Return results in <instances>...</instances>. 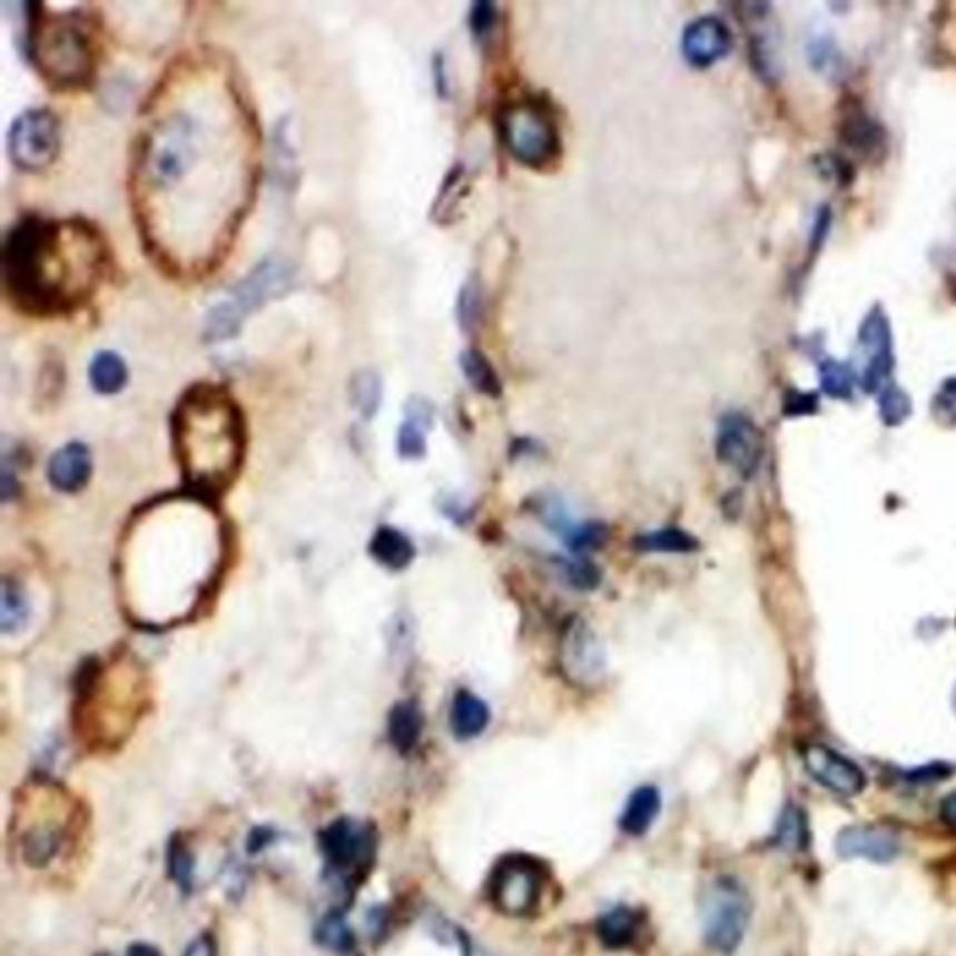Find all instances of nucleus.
Masks as SVG:
<instances>
[{
	"label": "nucleus",
	"mask_w": 956,
	"mask_h": 956,
	"mask_svg": "<svg viewBox=\"0 0 956 956\" xmlns=\"http://www.w3.org/2000/svg\"><path fill=\"white\" fill-rule=\"evenodd\" d=\"M858 343L867 357L859 383L865 393H880L895 368L891 324L880 305H875L865 314L859 325Z\"/></svg>",
	"instance_id": "f8f14e48"
},
{
	"label": "nucleus",
	"mask_w": 956,
	"mask_h": 956,
	"mask_svg": "<svg viewBox=\"0 0 956 956\" xmlns=\"http://www.w3.org/2000/svg\"><path fill=\"white\" fill-rule=\"evenodd\" d=\"M92 471V460L82 443H70L55 453L49 462V481L62 492H77L87 484Z\"/></svg>",
	"instance_id": "a211bd4d"
},
{
	"label": "nucleus",
	"mask_w": 956,
	"mask_h": 956,
	"mask_svg": "<svg viewBox=\"0 0 956 956\" xmlns=\"http://www.w3.org/2000/svg\"><path fill=\"white\" fill-rule=\"evenodd\" d=\"M777 840L789 850H804L809 842L806 815L796 806H789L782 811L777 824Z\"/></svg>",
	"instance_id": "7c9ffc66"
},
{
	"label": "nucleus",
	"mask_w": 956,
	"mask_h": 956,
	"mask_svg": "<svg viewBox=\"0 0 956 956\" xmlns=\"http://www.w3.org/2000/svg\"><path fill=\"white\" fill-rule=\"evenodd\" d=\"M29 619V605L21 591L16 585L7 583L2 591V630L4 632H18L27 624Z\"/></svg>",
	"instance_id": "f704fd0d"
},
{
	"label": "nucleus",
	"mask_w": 956,
	"mask_h": 956,
	"mask_svg": "<svg viewBox=\"0 0 956 956\" xmlns=\"http://www.w3.org/2000/svg\"><path fill=\"white\" fill-rule=\"evenodd\" d=\"M110 253L90 220L24 215L4 236L2 283L29 316H60L82 307L107 278Z\"/></svg>",
	"instance_id": "f257e3e1"
},
{
	"label": "nucleus",
	"mask_w": 956,
	"mask_h": 956,
	"mask_svg": "<svg viewBox=\"0 0 956 956\" xmlns=\"http://www.w3.org/2000/svg\"><path fill=\"white\" fill-rule=\"evenodd\" d=\"M878 410H880L881 423L887 426H900L906 418L910 417L914 406L906 391L897 385H886L878 393Z\"/></svg>",
	"instance_id": "2f4dec72"
},
{
	"label": "nucleus",
	"mask_w": 956,
	"mask_h": 956,
	"mask_svg": "<svg viewBox=\"0 0 956 956\" xmlns=\"http://www.w3.org/2000/svg\"><path fill=\"white\" fill-rule=\"evenodd\" d=\"M460 366L464 371L465 380L479 393L493 396V398L501 395V382H499L497 374H495L493 366L490 365V361L481 352H476V349L464 352L462 357H460Z\"/></svg>",
	"instance_id": "cd10ccee"
},
{
	"label": "nucleus",
	"mask_w": 956,
	"mask_h": 956,
	"mask_svg": "<svg viewBox=\"0 0 956 956\" xmlns=\"http://www.w3.org/2000/svg\"><path fill=\"white\" fill-rule=\"evenodd\" d=\"M840 139L859 156H878L884 150V131L859 107H850L840 122Z\"/></svg>",
	"instance_id": "6ab92c4d"
},
{
	"label": "nucleus",
	"mask_w": 956,
	"mask_h": 956,
	"mask_svg": "<svg viewBox=\"0 0 956 956\" xmlns=\"http://www.w3.org/2000/svg\"><path fill=\"white\" fill-rule=\"evenodd\" d=\"M660 811V790L652 785H643V787L633 790L628 798L627 806L622 809L621 818H619V828L622 829V834L630 835V837H641L652 828V824L656 822Z\"/></svg>",
	"instance_id": "412c9836"
},
{
	"label": "nucleus",
	"mask_w": 956,
	"mask_h": 956,
	"mask_svg": "<svg viewBox=\"0 0 956 956\" xmlns=\"http://www.w3.org/2000/svg\"><path fill=\"white\" fill-rule=\"evenodd\" d=\"M167 864L168 873L180 886L181 891H189L193 887V856L180 837H175L168 842Z\"/></svg>",
	"instance_id": "72a5a7b5"
},
{
	"label": "nucleus",
	"mask_w": 956,
	"mask_h": 956,
	"mask_svg": "<svg viewBox=\"0 0 956 956\" xmlns=\"http://www.w3.org/2000/svg\"><path fill=\"white\" fill-rule=\"evenodd\" d=\"M316 939L322 947L338 955H348L355 947L354 930L341 911H331L319 921Z\"/></svg>",
	"instance_id": "c85d7f7f"
},
{
	"label": "nucleus",
	"mask_w": 956,
	"mask_h": 956,
	"mask_svg": "<svg viewBox=\"0 0 956 956\" xmlns=\"http://www.w3.org/2000/svg\"><path fill=\"white\" fill-rule=\"evenodd\" d=\"M62 145L60 120L47 107H30L13 118L7 150L13 165L24 173H41L57 161Z\"/></svg>",
	"instance_id": "9d476101"
},
{
	"label": "nucleus",
	"mask_w": 956,
	"mask_h": 956,
	"mask_svg": "<svg viewBox=\"0 0 956 956\" xmlns=\"http://www.w3.org/2000/svg\"><path fill=\"white\" fill-rule=\"evenodd\" d=\"M933 417L947 428L956 426V376L947 377L933 398Z\"/></svg>",
	"instance_id": "e433bc0d"
},
{
	"label": "nucleus",
	"mask_w": 956,
	"mask_h": 956,
	"mask_svg": "<svg viewBox=\"0 0 956 956\" xmlns=\"http://www.w3.org/2000/svg\"><path fill=\"white\" fill-rule=\"evenodd\" d=\"M168 104L150 107L145 128L135 145L134 184L139 206L148 214L167 195L195 193V184L206 187L209 168L220 175L223 135H214L219 124L209 122L206 104H176L175 96L162 93Z\"/></svg>",
	"instance_id": "f03ea898"
},
{
	"label": "nucleus",
	"mask_w": 956,
	"mask_h": 956,
	"mask_svg": "<svg viewBox=\"0 0 956 956\" xmlns=\"http://www.w3.org/2000/svg\"><path fill=\"white\" fill-rule=\"evenodd\" d=\"M470 24L476 38H486L495 24V8L492 2H476L471 10Z\"/></svg>",
	"instance_id": "a19ab883"
},
{
	"label": "nucleus",
	"mask_w": 956,
	"mask_h": 956,
	"mask_svg": "<svg viewBox=\"0 0 956 956\" xmlns=\"http://www.w3.org/2000/svg\"><path fill=\"white\" fill-rule=\"evenodd\" d=\"M804 765L809 776L835 795L856 796L865 789L867 777L854 760L835 749L812 743L804 751Z\"/></svg>",
	"instance_id": "4468645a"
},
{
	"label": "nucleus",
	"mask_w": 956,
	"mask_h": 956,
	"mask_svg": "<svg viewBox=\"0 0 956 956\" xmlns=\"http://www.w3.org/2000/svg\"><path fill=\"white\" fill-rule=\"evenodd\" d=\"M835 848L842 858H861L875 864H889L897 858V835L881 826H850L840 831Z\"/></svg>",
	"instance_id": "dca6fc26"
},
{
	"label": "nucleus",
	"mask_w": 956,
	"mask_h": 956,
	"mask_svg": "<svg viewBox=\"0 0 956 956\" xmlns=\"http://www.w3.org/2000/svg\"><path fill=\"white\" fill-rule=\"evenodd\" d=\"M682 55L691 66L707 68L723 59L732 47V35L723 19L718 16H702L691 21L682 35Z\"/></svg>",
	"instance_id": "2eb2a0df"
},
{
	"label": "nucleus",
	"mask_w": 956,
	"mask_h": 956,
	"mask_svg": "<svg viewBox=\"0 0 956 956\" xmlns=\"http://www.w3.org/2000/svg\"><path fill=\"white\" fill-rule=\"evenodd\" d=\"M955 708H956V691H955Z\"/></svg>",
	"instance_id": "49530a36"
},
{
	"label": "nucleus",
	"mask_w": 956,
	"mask_h": 956,
	"mask_svg": "<svg viewBox=\"0 0 956 956\" xmlns=\"http://www.w3.org/2000/svg\"><path fill=\"white\" fill-rule=\"evenodd\" d=\"M561 667L578 684H592L605 671V649L583 619H572L561 639Z\"/></svg>",
	"instance_id": "ddd939ff"
},
{
	"label": "nucleus",
	"mask_w": 956,
	"mask_h": 956,
	"mask_svg": "<svg viewBox=\"0 0 956 956\" xmlns=\"http://www.w3.org/2000/svg\"><path fill=\"white\" fill-rule=\"evenodd\" d=\"M126 956H161V953L154 945L134 944L129 947Z\"/></svg>",
	"instance_id": "a18cd8bd"
},
{
	"label": "nucleus",
	"mask_w": 956,
	"mask_h": 956,
	"mask_svg": "<svg viewBox=\"0 0 956 956\" xmlns=\"http://www.w3.org/2000/svg\"><path fill=\"white\" fill-rule=\"evenodd\" d=\"M459 322L464 331L475 329L482 318V290L476 278L465 283L459 296Z\"/></svg>",
	"instance_id": "c9c22d12"
},
{
	"label": "nucleus",
	"mask_w": 956,
	"mask_h": 956,
	"mask_svg": "<svg viewBox=\"0 0 956 956\" xmlns=\"http://www.w3.org/2000/svg\"><path fill=\"white\" fill-rule=\"evenodd\" d=\"M633 548L644 553H693L699 550V540L680 528H663L639 534Z\"/></svg>",
	"instance_id": "a878e982"
},
{
	"label": "nucleus",
	"mask_w": 956,
	"mask_h": 956,
	"mask_svg": "<svg viewBox=\"0 0 956 956\" xmlns=\"http://www.w3.org/2000/svg\"><path fill=\"white\" fill-rule=\"evenodd\" d=\"M184 956H217V944L211 934H200L193 939Z\"/></svg>",
	"instance_id": "37998d69"
},
{
	"label": "nucleus",
	"mask_w": 956,
	"mask_h": 956,
	"mask_svg": "<svg viewBox=\"0 0 956 956\" xmlns=\"http://www.w3.org/2000/svg\"><path fill=\"white\" fill-rule=\"evenodd\" d=\"M746 19L749 23V51L753 68L766 81H776L781 73L779 40L776 27L771 23L770 7L749 4Z\"/></svg>",
	"instance_id": "f3484780"
},
{
	"label": "nucleus",
	"mask_w": 956,
	"mask_h": 956,
	"mask_svg": "<svg viewBox=\"0 0 956 956\" xmlns=\"http://www.w3.org/2000/svg\"><path fill=\"white\" fill-rule=\"evenodd\" d=\"M424 716L417 702H396L388 713L387 732L388 740L395 746L396 751L410 753L415 749L421 735H423Z\"/></svg>",
	"instance_id": "5701e85b"
},
{
	"label": "nucleus",
	"mask_w": 956,
	"mask_h": 956,
	"mask_svg": "<svg viewBox=\"0 0 956 956\" xmlns=\"http://www.w3.org/2000/svg\"><path fill=\"white\" fill-rule=\"evenodd\" d=\"M294 277L296 272L288 262L278 258L260 262L228 292L223 302L209 311L204 322V341L215 344L238 336L250 314L292 290Z\"/></svg>",
	"instance_id": "39448f33"
},
{
	"label": "nucleus",
	"mask_w": 956,
	"mask_h": 956,
	"mask_svg": "<svg viewBox=\"0 0 956 956\" xmlns=\"http://www.w3.org/2000/svg\"><path fill=\"white\" fill-rule=\"evenodd\" d=\"M639 927L641 917L638 911L628 906H614L598 919V939L608 949H627L638 938Z\"/></svg>",
	"instance_id": "4be33fe9"
},
{
	"label": "nucleus",
	"mask_w": 956,
	"mask_h": 956,
	"mask_svg": "<svg viewBox=\"0 0 956 956\" xmlns=\"http://www.w3.org/2000/svg\"><path fill=\"white\" fill-rule=\"evenodd\" d=\"M432 412L424 402L415 401L410 406V417L402 424L398 432V453L404 459H421L426 453V437L424 426L430 424Z\"/></svg>",
	"instance_id": "bb28decb"
},
{
	"label": "nucleus",
	"mask_w": 956,
	"mask_h": 956,
	"mask_svg": "<svg viewBox=\"0 0 956 956\" xmlns=\"http://www.w3.org/2000/svg\"><path fill=\"white\" fill-rule=\"evenodd\" d=\"M544 889V865L525 854L504 856L487 878L490 903L504 916H531L542 905Z\"/></svg>",
	"instance_id": "6e6552de"
},
{
	"label": "nucleus",
	"mask_w": 956,
	"mask_h": 956,
	"mask_svg": "<svg viewBox=\"0 0 956 956\" xmlns=\"http://www.w3.org/2000/svg\"><path fill=\"white\" fill-rule=\"evenodd\" d=\"M499 129L506 150L528 167L550 162L559 150L555 124L539 105H509L501 112Z\"/></svg>",
	"instance_id": "1a4fd4ad"
},
{
	"label": "nucleus",
	"mask_w": 956,
	"mask_h": 956,
	"mask_svg": "<svg viewBox=\"0 0 956 956\" xmlns=\"http://www.w3.org/2000/svg\"><path fill=\"white\" fill-rule=\"evenodd\" d=\"M129 371L122 355L101 349L88 365V382L99 395H117L128 383Z\"/></svg>",
	"instance_id": "393cba45"
},
{
	"label": "nucleus",
	"mask_w": 956,
	"mask_h": 956,
	"mask_svg": "<svg viewBox=\"0 0 956 956\" xmlns=\"http://www.w3.org/2000/svg\"><path fill=\"white\" fill-rule=\"evenodd\" d=\"M318 842L331 875L343 881L344 889L354 891L357 884L368 875L376 858L374 828L357 818H336L319 831Z\"/></svg>",
	"instance_id": "0eeeda50"
},
{
	"label": "nucleus",
	"mask_w": 956,
	"mask_h": 956,
	"mask_svg": "<svg viewBox=\"0 0 956 956\" xmlns=\"http://www.w3.org/2000/svg\"><path fill=\"white\" fill-rule=\"evenodd\" d=\"M564 574H566L570 585L581 589V591L597 589L600 578H602L600 570L591 561H587V559L566 562Z\"/></svg>",
	"instance_id": "58836bf2"
},
{
	"label": "nucleus",
	"mask_w": 956,
	"mask_h": 956,
	"mask_svg": "<svg viewBox=\"0 0 956 956\" xmlns=\"http://www.w3.org/2000/svg\"><path fill=\"white\" fill-rule=\"evenodd\" d=\"M765 437L759 426L742 413H729L719 421L716 454L721 464L738 475L751 476L759 470Z\"/></svg>",
	"instance_id": "9b49d317"
},
{
	"label": "nucleus",
	"mask_w": 956,
	"mask_h": 956,
	"mask_svg": "<svg viewBox=\"0 0 956 956\" xmlns=\"http://www.w3.org/2000/svg\"><path fill=\"white\" fill-rule=\"evenodd\" d=\"M809 52H811V62L818 71L831 73L839 68V55H837L834 41L828 40V38H818V40L812 41Z\"/></svg>",
	"instance_id": "ea45409f"
},
{
	"label": "nucleus",
	"mask_w": 956,
	"mask_h": 956,
	"mask_svg": "<svg viewBox=\"0 0 956 956\" xmlns=\"http://www.w3.org/2000/svg\"><path fill=\"white\" fill-rule=\"evenodd\" d=\"M176 449L191 484L214 490L227 484L244 453V418L227 388L197 383L173 415Z\"/></svg>",
	"instance_id": "7ed1b4c3"
},
{
	"label": "nucleus",
	"mask_w": 956,
	"mask_h": 956,
	"mask_svg": "<svg viewBox=\"0 0 956 956\" xmlns=\"http://www.w3.org/2000/svg\"><path fill=\"white\" fill-rule=\"evenodd\" d=\"M939 815H942L945 822L956 826V790L942 801V811H939Z\"/></svg>",
	"instance_id": "c03bdc74"
},
{
	"label": "nucleus",
	"mask_w": 956,
	"mask_h": 956,
	"mask_svg": "<svg viewBox=\"0 0 956 956\" xmlns=\"http://www.w3.org/2000/svg\"><path fill=\"white\" fill-rule=\"evenodd\" d=\"M818 372H820V387L826 395L839 401H848L854 395L856 376L847 363L828 357L820 363Z\"/></svg>",
	"instance_id": "c756f323"
},
{
	"label": "nucleus",
	"mask_w": 956,
	"mask_h": 956,
	"mask_svg": "<svg viewBox=\"0 0 956 956\" xmlns=\"http://www.w3.org/2000/svg\"><path fill=\"white\" fill-rule=\"evenodd\" d=\"M352 396H354L355 406L359 407L365 415L376 412L382 401V380L376 372H357L352 382Z\"/></svg>",
	"instance_id": "473e14b6"
},
{
	"label": "nucleus",
	"mask_w": 956,
	"mask_h": 956,
	"mask_svg": "<svg viewBox=\"0 0 956 956\" xmlns=\"http://www.w3.org/2000/svg\"><path fill=\"white\" fill-rule=\"evenodd\" d=\"M24 7V49L38 76L57 90H79L98 73V30L81 10L55 12L40 2Z\"/></svg>",
	"instance_id": "20e7f679"
},
{
	"label": "nucleus",
	"mask_w": 956,
	"mask_h": 956,
	"mask_svg": "<svg viewBox=\"0 0 956 956\" xmlns=\"http://www.w3.org/2000/svg\"><path fill=\"white\" fill-rule=\"evenodd\" d=\"M605 536H608V528L602 523L592 522L583 523L580 528H570L564 534V540L570 550L585 551L600 548Z\"/></svg>",
	"instance_id": "4c0bfd02"
},
{
	"label": "nucleus",
	"mask_w": 956,
	"mask_h": 956,
	"mask_svg": "<svg viewBox=\"0 0 956 956\" xmlns=\"http://www.w3.org/2000/svg\"><path fill=\"white\" fill-rule=\"evenodd\" d=\"M371 553L385 569L404 570L412 564L415 545L398 529L380 528L372 539Z\"/></svg>",
	"instance_id": "b1692460"
},
{
	"label": "nucleus",
	"mask_w": 956,
	"mask_h": 956,
	"mask_svg": "<svg viewBox=\"0 0 956 956\" xmlns=\"http://www.w3.org/2000/svg\"><path fill=\"white\" fill-rule=\"evenodd\" d=\"M785 415H789V417H800V415H811V413L817 412L818 410V398L817 395H812V393H798V391H792L785 398Z\"/></svg>",
	"instance_id": "79ce46f5"
},
{
	"label": "nucleus",
	"mask_w": 956,
	"mask_h": 956,
	"mask_svg": "<svg viewBox=\"0 0 956 956\" xmlns=\"http://www.w3.org/2000/svg\"><path fill=\"white\" fill-rule=\"evenodd\" d=\"M751 910V898L740 881L730 876L716 878L701 905L702 933L708 947L719 955H732L748 933Z\"/></svg>",
	"instance_id": "423d86ee"
},
{
	"label": "nucleus",
	"mask_w": 956,
	"mask_h": 956,
	"mask_svg": "<svg viewBox=\"0 0 956 956\" xmlns=\"http://www.w3.org/2000/svg\"><path fill=\"white\" fill-rule=\"evenodd\" d=\"M490 719H492L490 707H487L486 702L482 701L481 697H476L475 693L465 690L459 691L454 696L449 721H451V730H453L454 737L462 740V742L481 737L482 732L486 730L487 725H490Z\"/></svg>",
	"instance_id": "aec40b11"
}]
</instances>
